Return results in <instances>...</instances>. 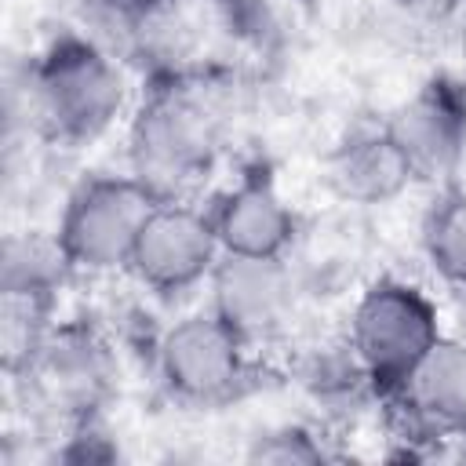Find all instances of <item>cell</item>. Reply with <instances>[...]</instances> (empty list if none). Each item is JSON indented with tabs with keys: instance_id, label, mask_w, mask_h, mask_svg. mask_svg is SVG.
<instances>
[{
	"instance_id": "13",
	"label": "cell",
	"mask_w": 466,
	"mask_h": 466,
	"mask_svg": "<svg viewBox=\"0 0 466 466\" xmlns=\"http://www.w3.org/2000/svg\"><path fill=\"white\" fill-rule=\"evenodd\" d=\"M422 251L433 273L466 291V189L448 186L422 218Z\"/></svg>"
},
{
	"instance_id": "9",
	"label": "cell",
	"mask_w": 466,
	"mask_h": 466,
	"mask_svg": "<svg viewBox=\"0 0 466 466\" xmlns=\"http://www.w3.org/2000/svg\"><path fill=\"white\" fill-rule=\"evenodd\" d=\"M404 437L455 441L466 430V339L441 335L390 397Z\"/></svg>"
},
{
	"instance_id": "4",
	"label": "cell",
	"mask_w": 466,
	"mask_h": 466,
	"mask_svg": "<svg viewBox=\"0 0 466 466\" xmlns=\"http://www.w3.org/2000/svg\"><path fill=\"white\" fill-rule=\"evenodd\" d=\"M157 193L127 175H95L80 182L58 218L55 244L76 273L127 269L135 240L157 208Z\"/></svg>"
},
{
	"instance_id": "18",
	"label": "cell",
	"mask_w": 466,
	"mask_h": 466,
	"mask_svg": "<svg viewBox=\"0 0 466 466\" xmlns=\"http://www.w3.org/2000/svg\"><path fill=\"white\" fill-rule=\"evenodd\" d=\"M455 448H459V459H466V430L455 437Z\"/></svg>"
},
{
	"instance_id": "10",
	"label": "cell",
	"mask_w": 466,
	"mask_h": 466,
	"mask_svg": "<svg viewBox=\"0 0 466 466\" xmlns=\"http://www.w3.org/2000/svg\"><path fill=\"white\" fill-rule=\"evenodd\" d=\"M222 255L288 258L299 240V222L277 182L266 171L240 175L211 208Z\"/></svg>"
},
{
	"instance_id": "11",
	"label": "cell",
	"mask_w": 466,
	"mask_h": 466,
	"mask_svg": "<svg viewBox=\"0 0 466 466\" xmlns=\"http://www.w3.org/2000/svg\"><path fill=\"white\" fill-rule=\"evenodd\" d=\"M324 182L335 200L350 208H375L397 200L411 182V167L382 127L350 131L324 160Z\"/></svg>"
},
{
	"instance_id": "5",
	"label": "cell",
	"mask_w": 466,
	"mask_h": 466,
	"mask_svg": "<svg viewBox=\"0 0 466 466\" xmlns=\"http://www.w3.org/2000/svg\"><path fill=\"white\" fill-rule=\"evenodd\" d=\"M157 371L186 404H226L248 382V342L215 309H200L160 335Z\"/></svg>"
},
{
	"instance_id": "17",
	"label": "cell",
	"mask_w": 466,
	"mask_h": 466,
	"mask_svg": "<svg viewBox=\"0 0 466 466\" xmlns=\"http://www.w3.org/2000/svg\"><path fill=\"white\" fill-rule=\"evenodd\" d=\"M404 4H411V7H430V11H437L441 4H455V0H404Z\"/></svg>"
},
{
	"instance_id": "12",
	"label": "cell",
	"mask_w": 466,
	"mask_h": 466,
	"mask_svg": "<svg viewBox=\"0 0 466 466\" xmlns=\"http://www.w3.org/2000/svg\"><path fill=\"white\" fill-rule=\"evenodd\" d=\"M33 371L44 386L73 408H91L109 386V353L87 328H51Z\"/></svg>"
},
{
	"instance_id": "1",
	"label": "cell",
	"mask_w": 466,
	"mask_h": 466,
	"mask_svg": "<svg viewBox=\"0 0 466 466\" xmlns=\"http://www.w3.org/2000/svg\"><path fill=\"white\" fill-rule=\"evenodd\" d=\"M229 95V80L200 66L153 76L127 124L131 175L160 200L200 182L218 157Z\"/></svg>"
},
{
	"instance_id": "14",
	"label": "cell",
	"mask_w": 466,
	"mask_h": 466,
	"mask_svg": "<svg viewBox=\"0 0 466 466\" xmlns=\"http://www.w3.org/2000/svg\"><path fill=\"white\" fill-rule=\"evenodd\" d=\"M248 459L251 462H273V466H313V462H324L328 451L320 444V437L306 426H273L266 433H258L248 448Z\"/></svg>"
},
{
	"instance_id": "15",
	"label": "cell",
	"mask_w": 466,
	"mask_h": 466,
	"mask_svg": "<svg viewBox=\"0 0 466 466\" xmlns=\"http://www.w3.org/2000/svg\"><path fill=\"white\" fill-rule=\"evenodd\" d=\"M218 18L229 22V29L240 33H262L269 29V4L266 0H204Z\"/></svg>"
},
{
	"instance_id": "2",
	"label": "cell",
	"mask_w": 466,
	"mask_h": 466,
	"mask_svg": "<svg viewBox=\"0 0 466 466\" xmlns=\"http://www.w3.org/2000/svg\"><path fill=\"white\" fill-rule=\"evenodd\" d=\"M29 127L62 146L102 138L127 109V76L116 55L80 29L55 36L25 69Z\"/></svg>"
},
{
	"instance_id": "8",
	"label": "cell",
	"mask_w": 466,
	"mask_h": 466,
	"mask_svg": "<svg viewBox=\"0 0 466 466\" xmlns=\"http://www.w3.org/2000/svg\"><path fill=\"white\" fill-rule=\"evenodd\" d=\"M386 131L415 178H451L466 157V84L448 76L422 84L390 113Z\"/></svg>"
},
{
	"instance_id": "6",
	"label": "cell",
	"mask_w": 466,
	"mask_h": 466,
	"mask_svg": "<svg viewBox=\"0 0 466 466\" xmlns=\"http://www.w3.org/2000/svg\"><path fill=\"white\" fill-rule=\"evenodd\" d=\"M218 258H222V244L211 211H200L171 197V200H157V208L149 211L127 269L153 295L175 299L204 284L218 266Z\"/></svg>"
},
{
	"instance_id": "3",
	"label": "cell",
	"mask_w": 466,
	"mask_h": 466,
	"mask_svg": "<svg viewBox=\"0 0 466 466\" xmlns=\"http://www.w3.org/2000/svg\"><path fill=\"white\" fill-rule=\"evenodd\" d=\"M441 335L444 331L437 302L419 284H408L400 277L371 280L357 295L346 328V342L368 371L379 400H390L400 390L408 371Z\"/></svg>"
},
{
	"instance_id": "7",
	"label": "cell",
	"mask_w": 466,
	"mask_h": 466,
	"mask_svg": "<svg viewBox=\"0 0 466 466\" xmlns=\"http://www.w3.org/2000/svg\"><path fill=\"white\" fill-rule=\"evenodd\" d=\"M211 309L251 346L280 335L295 313L302 291L299 273L288 258L222 255L208 277Z\"/></svg>"
},
{
	"instance_id": "16",
	"label": "cell",
	"mask_w": 466,
	"mask_h": 466,
	"mask_svg": "<svg viewBox=\"0 0 466 466\" xmlns=\"http://www.w3.org/2000/svg\"><path fill=\"white\" fill-rule=\"evenodd\" d=\"M455 51H459V80L466 84V22L459 25V40H455Z\"/></svg>"
}]
</instances>
